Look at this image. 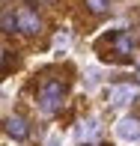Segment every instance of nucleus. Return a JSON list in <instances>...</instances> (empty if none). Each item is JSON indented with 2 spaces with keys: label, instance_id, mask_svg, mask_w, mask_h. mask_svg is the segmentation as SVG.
<instances>
[{
  "label": "nucleus",
  "instance_id": "nucleus-1",
  "mask_svg": "<svg viewBox=\"0 0 140 146\" xmlns=\"http://www.w3.org/2000/svg\"><path fill=\"white\" fill-rule=\"evenodd\" d=\"M63 96H66V87L60 81H48L39 92V108L45 110V113H54V110L63 104Z\"/></svg>",
  "mask_w": 140,
  "mask_h": 146
},
{
  "label": "nucleus",
  "instance_id": "nucleus-2",
  "mask_svg": "<svg viewBox=\"0 0 140 146\" xmlns=\"http://www.w3.org/2000/svg\"><path fill=\"white\" fill-rule=\"evenodd\" d=\"M39 30H42V18L33 9H15V33L33 36V33H39Z\"/></svg>",
  "mask_w": 140,
  "mask_h": 146
},
{
  "label": "nucleus",
  "instance_id": "nucleus-3",
  "mask_svg": "<svg viewBox=\"0 0 140 146\" xmlns=\"http://www.w3.org/2000/svg\"><path fill=\"white\" fill-rule=\"evenodd\" d=\"M116 134L122 137V140H140V119H134V116L122 119V122L116 125Z\"/></svg>",
  "mask_w": 140,
  "mask_h": 146
},
{
  "label": "nucleus",
  "instance_id": "nucleus-4",
  "mask_svg": "<svg viewBox=\"0 0 140 146\" xmlns=\"http://www.w3.org/2000/svg\"><path fill=\"white\" fill-rule=\"evenodd\" d=\"M6 134L15 137V140H24V137L30 134L27 119H21V116H9V119H6Z\"/></svg>",
  "mask_w": 140,
  "mask_h": 146
},
{
  "label": "nucleus",
  "instance_id": "nucleus-5",
  "mask_svg": "<svg viewBox=\"0 0 140 146\" xmlns=\"http://www.w3.org/2000/svg\"><path fill=\"white\" fill-rule=\"evenodd\" d=\"M131 51H134V39H131L128 33L113 36V54H116V57H128Z\"/></svg>",
  "mask_w": 140,
  "mask_h": 146
},
{
  "label": "nucleus",
  "instance_id": "nucleus-6",
  "mask_svg": "<svg viewBox=\"0 0 140 146\" xmlns=\"http://www.w3.org/2000/svg\"><path fill=\"white\" fill-rule=\"evenodd\" d=\"M134 87H125V84H122V87H116V90H113L110 92V102L113 104H116V108H122V104H131V98H134Z\"/></svg>",
  "mask_w": 140,
  "mask_h": 146
},
{
  "label": "nucleus",
  "instance_id": "nucleus-7",
  "mask_svg": "<svg viewBox=\"0 0 140 146\" xmlns=\"http://www.w3.org/2000/svg\"><path fill=\"white\" fill-rule=\"evenodd\" d=\"M0 30H6V33H15V9H6V12H0Z\"/></svg>",
  "mask_w": 140,
  "mask_h": 146
},
{
  "label": "nucleus",
  "instance_id": "nucleus-8",
  "mask_svg": "<svg viewBox=\"0 0 140 146\" xmlns=\"http://www.w3.org/2000/svg\"><path fill=\"white\" fill-rule=\"evenodd\" d=\"M96 134H98V125L96 122H84L81 128H78V140H92Z\"/></svg>",
  "mask_w": 140,
  "mask_h": 146
},
{
  "label": "nucleus",
  "instance_id": "nucleus-9",
  "mask_svg": "<svg viewBox=\"0 0 140 146\" xmlns=\"http://www.w3.org/2000/svg\"><path fill=\"white\" fill-rule=\"evenodd\" d=\"M86 6H90V12H96V15H102V12H107L110 0H86Z\"/></svg>",
  "mask_w": 140,
  "mask_h": 146
},
{
  "label": "nucleus",
  "instance_id": "nucleus-10",
  "mask_svg": "<svg viewBox=\"0 0 140 146\" xmlns=\"http://www.w3.org/2000/svg\"><path fill=\"white\" fill-rule=\"evenodd\" d=\"M12 66H15V60H12L9 51H0V72H9Z\"/></svg>",
  "mask_w": 140,
  "mask_h": 146
},
{
  "label": "nucleus",
  "instance_id": "nucleus-11",
  "mask_svg": "<svg viewBox=\"0 0 140 146\" xmlns=\"http://www.w3.org/2000/svg\"><path fill=\"white\" fill-rule=\"evenodd\" d=\"M48 146H60V140H57V137H51V140H48Z\"/></svg>",
  "mask_w": 140,
  "mask_h": 146
}]
</instances>
